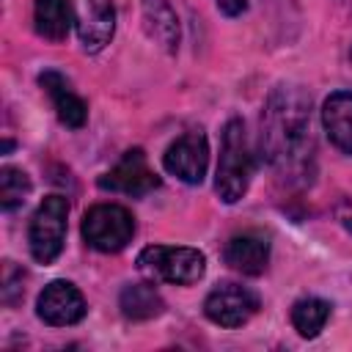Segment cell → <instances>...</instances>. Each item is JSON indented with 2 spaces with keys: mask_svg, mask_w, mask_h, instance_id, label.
Returning <instances> with one entry per match:
<instances>
[{
  "mask_svg": "<svg viewBox=\"0 0 352 352\" xmlns=\"http://www.w3.org/2000/svg\"><path fill=\"white\" fill-rule=\"evenodd\" d=\"M28 192H30V179L25 170H19L14 165L0 168V206H3V212H14L16 206H22Z\"/></svg>",
  "mask_w": 352,
  "mask_h": 352,
  "instance_id": "cell-18",
  "label": "cell"
},
{
  "mask_svg": "<svg viewBox=\"0 0 352 352\" xmlns=\"http://www.w3.org/2000/svg\"><path fill=\"white\" fill-rule=\"evenodd\" d=\"M66 226H69V201L63 195H47L33 212L28 226L30 256L38 264H52L60 256L66 242Z\"/></svg>",
  "mask_w": 352,
  "mask_h": 352,
  "instance_id": "cell-4",
  "label": "cell"
},
{
  "mask_svg": "<svg viewBox=\"0 0 352 352\" xmlns=\"http://www.w3.org/2000/svg\"><path fill=\"white\" fill-rule=\"evenodd\" d=\"M19 297H22V270H16L14 261H6V267H3V302L16 305Z\"/></svg>",
  "mask_w": 352,
  "mask_h": 352,
  "instance_id": "cell-19",
  "label": "cell"
},
{
  "mask_svg": "<svg viewBox=\"0 0 352 352\" xmlns=\"http://www.w3.org/2000/svg\"><path fill=\"white\" fill-rule=\"evenodd\" d=\"M74 25L72 0H36L33 3V28L47 41H63Z\"/></svg>",
  "mask_w": 352,
  "mask_h": 352,
  "instance_id": "cell-15",
  "label": "cell"
},
{
  "mask_svg": "<svg viewBox=\"0 0 352 352\" xmlns=\"http://www.w3.org/2000/svg\"><path fill=\"white\" fill-rule=\"evenodd\" d=\"M330 319V302L319 297H302L292 305V324L302 338H316Z\"/></svg>",
  "mask_w": 352,
  "mask_h": 352,
  "instance_id": "cell-17",
  "label": "cell"
},
{
  "mask_svg": "<svg viewBox=\"0 0 352 352\" xmlns=\"http://www.w3.org/2000/svg\"><path fill=\"white\" fill-rule=\"evenodd\" d=\"M256 311H258V294L234 280L217 283L204 300L206 319L220 327H228V330L248 324L256 316Z\"/></svg>",
  "mask_w": 352,
  "mask_h": 352,
  "instance_id": "cell-6",
  "label": "cell"
},
{
  "mask_svg": "<svg viewBox=\"0 0 352 352\" xmlns=\"http://www.w3.org/2000/svg\"><path fill=\"white\" fill-rule=\"evenodd\" d=\"M96 184L102 190H110V192L140 198V195L160 187V176L148 168V160H146L143 148H129L107 173H102L96 179Z\"/></svg>",
  "mask_w": 352,
  "mask_h": 352,
  "instance_id": "cell-9",
  "label": "cell"
},
{
  "mask_svg": "<svg viewBox=\"0 0 352 352\" xmlns=\"http://www.w3.org/2000/svg\"><path fill=\"white\" fill-rule=\"evenodd\" d=\"M72 11H74V28H77L82 52L88 55L102 52L116 33L113 0H72Z\"/></svg>",
  "mask_w": 352,
  "mask_h": 352,
  "instance_id": "cell-8",
  "label": "cell"
},
{
  "mask_svg": "<svg viewBox=\"0 0 352 352\" xmlns=\"http://www.w3.org/2000/svg\"><path fill=\"white\" fill-rule=\"evenodd\" d=\"M118 308L126 319L146 322L165 311V300L160 297V292L151 283H129L118 294Z\"/></svg>",
  "mask_w": 352,
  "mask_h": 352,
  "instance_id": "cell-16",
  "label": "cell"
},
{
  "mask_svg": "<svg viewBox=\"0 0 352 352\" xmlns=\"http://www.w3.org/2000/svg\"><path fill=\"white\" fill-rule=\"evenodd\" d=\"M261 157L283 187H305L316 173L311 96L297 82H278L261 110Z\"/></svg>",
  "mask_w": 352,
  "mask_h": 352,
  "instance_id": "cell-1",
  "label": "cell"
},
{
  "mask_svg": "<svg viewBox=\"0 0 352 352\" xmlns=\"http://www.w3.org/2000/svg\"><path fill=\"white\" fill-rule=\"evenodd\" d=\"M223 261L242 275H261L270 261V236L264 231L234 234L223 248Z\"/></svg>",
  "mask_w": 352,
  "mask_h": 352,
  "instance_id": "cell-11",
  "label": "cell"
},
{
  "mask_svg": "<svg viewBox=\"0 0 352 352\" xmlns=\"http://www.w3.org/2000/svg\"><path fill=\"white\" fill-rule=\"evenodd\" d=\"M214 6L226 16H239V14L248 11V0H214Z\"/></svg>",
  "mask_w": 352,
  "mask_h": 352,
  "instance_id": "cell-20",
  "label": "cell"
},
{
  "mask_svg": "<svg viewBox=\"0 0 352 352\" xmlns=\"http://www.w3.org/2000/svg\"><path fill=\"white\" fill-rule=\"evenodd\" d=\"M85 311H88V305H85L82 292L69 280H52L36 297V314L50 327L77 324L85 316Z\"/></svg>",
  "mask_w": 352,
  "mask_h": 352,
  "instance_id": "cell-10",
  "label": "cell"
},
{
  "mask_svg": "<svg viewBox=\"0 0 352 352\" xmlns=\"http://www.w3.org/2000/svg\"><path fill=\"white\" fill-rule=\"evenodd\" d=\"M322 126L330 143L352 157V91H333L322 104Z\"/></svg>",
  "mask_w": 352,
  "mask_h": 352,
  "instance_id": "cell-14",
  "label": "cell"
},
{
  "mask_svg": "<svg viewBox=\"0 0 352 352\" xmlns=\"http://www.w3.org/2000/svg\"><path fill=\"white\" fill-rule=\"evenodd\" d=\"M138 270L176 286L198 283L206 272V256L195 248H170V245H148L138 253Z\"/></svg>",
  "mask_w": 352,
  "mask_h": 352,
  "instance_id": "cell-3",
  "label": "cell"
},
{
  "mask_svg": "<svg viewBox=\"0 0 352 352\" xmlns=\"http://www.w3.org/2000/svg\"><path fill=\"white\" fill-rule=\"evenodd\" d=\"M162 168L184 184H201L209 168V140L201 129L179 135L162 154Z\"/></svg>",
  "mask_w": 352,
  "mask_h": 352,
  "instance_id": "cell-7",
  "label": "cell"
},
{
  "mask_svg": "<svg viewBox=\"0 0 352 352\" xmlns=\"http://www.w3.org/2000/svg\"><path fill=\"white\" fill-rule=\"evenodd\" d=\"M253 176V151L242 118H228L220 132V160L214 170V192L223 204H236Z\"/></svg>",
  "mask_w": 352,
  "mask_h": 352,
  "instance_id": "cell-2",
  "label": "cell"
},
{
  "mask_svg": "<svg viewBox=\"0 0 352 352\" xmlns=\"http://www.w3.org/2000/svg\"><path fill=\"white\" fill-rule=\"evenodd\" d=\"M140 19L146 36L168 55H176L179 50V16L168 0H140Z\"/></svg>",
  "mask_w": 352,
  "mask_h": 352,
  "instance_id": "cell-13",
  "label": "cell"
},
{
  "mask_svg": "<svg viewBox=\"0 0 352 352\" xmlns=\"http://www.w3.org/2000/svg\"><path fill=\"white\" fill-rule=\"evenodd\" d=\"M38 85L52 99V107H55V113H58V118H60L63 126H69V129L85 126V121H88V104H85L82 96H77L72 91L69 80L60 72H55V69L41 72L38 74Z\"/></svg>",
  "mask_w": 352,
  "mask_h": 352,
  "instance_id": "cell-12",
  "label": "cell"
},
{
  "mask_svg": "<svg viewBox=\"0 0 352 352\" xmlns=\"http://www.w3.org/2000/svg\"><path fill=\"white\" fill-rule=\"evenodd\" d=\"M82 239L99 253H118L135 236V217L121 204H96L82 214Z\"/></svg>",
  "mask_w": 352,
  "mask_h": 352,
  "instance_id": "cell-5",
  "label": "cell"
}]
</instances>
